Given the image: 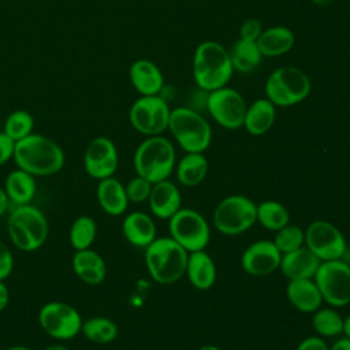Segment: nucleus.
I'll return each mask as SVG.
<instances>
[{"instance_id":"12","label":"nucleus","mask_w":350,"mask_h":350,"mask_svg":"<svg viewBox=\"0 0 350 350\" xmlns=\"http://www.w3.org/2000/svg\"><path fill=\"white\" fill-rule=\"evenodd\" d=\"M247 104L243 96L230 86L208 93L206 112L223 129L237 130L243 124Z\"/></svg>"},{"instance_id":"17","label":"nucleus","mask_w":350,"mask_h":350,"mask_svg":"<svg viewBox=\"0 0 350 350\" xmlns=\"http://www.w3.org/2000/svg\"><path fill=\"white\" fill-rule=\"evenodd\" d=\"M148 204L156 217L168 220L182 208V194L178 186L170 179L160 180L152 185Z\"/></svg>"},{"instance_id":"21","label":"nucleus","mask_w":350,"mask_h":350,"mask_svg":"<svg viewBox=\"0 0 350 350\" xmlns=\"http://www.w3.org/2000/svg\"><path fill=\"white\" fill-rule=\"evenodd\" d=\"M190 284L197 290H208L211 288L217 276V269L213 258L208 252L197 250L189 253L186 272Z\"/></svg>"},{"instance_id":"1","label":"nucleus","mask_w":350,"mask_h":350,"mask_svg":"<svg viewBox=\"0 0 350 350\" xmlns=\"http://www.w3.org/2000/svg\"><path fill=\"white\" fill-rule=\"evenodd\" d=\"M18 168L33 176H49L59 172L64 165V152L52 138L31 133L15 142L14 156Z\"/></svg>"},{"instance_id":"19","label":"nucleus","mask_w":350,"mask_h":350,"mask_svg":"<svg viewBox=\"0 0 350 350\" xmlns=\"http://www.w3.org/2000/svg\"><path fill=\"white\" fill-rule=\"evenodd\" d=\"M320 260L304 245L288 253L282 254L279 269L288 279H313L320 265Z\"/></svg>"},{"instance_id":"36","label":"nucleus","mask_w":350,"mask_h":350,"mask_svg":"<svg viewBox=\"0 0 350 350\" xmlns=\"http://www.w3.org/2000/svg\"><path fill=\"white\" fill-rule=\"evenodd\" d=\"M152 182H149L146 178L141 175H135L129 180V183L124 186L126 194L129 198V202L141 204L148 201L150 190H152Z\"/></svg>"},{"instance_id":"27","label":"nucleus","mask_w":350,"mask_h":350,"mask_svg":"<svg viewBox=\"0 0 350 350\" xmlns=\"http://www.w3.org/2000/svg\"><path fill=\"white\" fill-rule=\"evenodd\" d=\"M36 179L31 174L18 168L11 171L4 182V190L14 206L30 204L36 196Z\"/></svg>"},{"instance_id":"16","label":"nucleus","mask_w":350,"mask_h":350,"mask_svg":"<svg viewBox=\"0 0 350 350\" xmlns=\"http://www.w3.org/2000/svg\"><path fill=\"white\" fill-rule=\"evenodd\" d=\"M282 253L272 241L260 239L250 243L241 256L242 269L252 276H267L279 269Z\"/></svg>"},{"instance_id":"46","label":"nucleus","mask_w":350,"mask_h":350,"mask_svg":"<svg viewBox=\"0 0 350 350\" xmlns=\"http://www.w3.org/2000/svg\"><path fill=\"white\" fill-rule=\"evenodd\" d=\"M198 350H221L220 347L215 346V345H204L202 347H200Z\"/></svg>"},{"instance_id":"34","label":"nucleus","mask_w":350,"mask_h":350,"mask_svg":"<svg viewBox=\"0 0 350 350\" xmlns=\"http://www.w3.org/2000/svg\"><path fill=\"white\" fill-rule=\"evenodd\" d=\"M34 129V118L25 109L11 112L4 122V133L15 142L30 135Z\"/></svg>"},{"instance_id":"29","label":"nucleus","mask_w":350,"mask_h":350,"mask_svg":"<svg viewBox=\"0 0 350 350\" xmlns=\"http://www.w3.org/2000/svg\"><path fill=\"white\" fill-rule=\"evenodd\" d=\"M231 64L234 71L241 74H249L254 71L262 60V55L256 44V41H246L238 38L231 49H228Z\"/></svg>"},{"instance_id":"6","label":"nucleus","mask_w":350,"mask_h":350,"mask_svg":"<svg viewBox=\"0 0 350 350\" xmlns=\"http://www.w3.org/2000/svg\"><path fill=\"white\" fill-rule=\"evenodd\" d=\"M7 231L15 247L22 252H34L45 243L49 227L45 215L37 206L25 204L11 211Z\"/></svg>"},{"instance_id":"3","label":"nucleus","mask_w":350,"mask_h":350,"mask_svg":"<svg viewBox=\"0 0 350 350\" xmlns=\"http://www.w3.org/2000/svg\"><path fill=\"white\" fill-rule=\"evenodd\" d=\"M189 253L171 237H159L145 247V265L160 284H172L186 272Z\"/></svg>"},{"instance_id":"2","label":"nucleus","mask_w":350,"mask_h":350,"mask_svg":"<svg viewBox=\"0 0 350 350\" xmlns=\"http://www.w3.org/2000/svg\"><path fill=\"white\" fill-rule=\"evenodd\" d=\"M191 74L196 86L202 90L212 92L227 86L234 74L228 49L212 40L200 42L193 53Z\"/></svg>"},{"instance_id":"25","label":"nucleus","mask_w":350,"mask_h":350,"mask_svg":"<svg viewBox=\"0 0 350 350\" xmlns=\"http://www.w3.org/2000/svg\"><path fill=\"white\" fill-rule=\"evenodd\" d=\"M276 119V105L267 97L254 100L247 105L242 127L250 135H264L271 130Z\"/></svg>"},{"instance_id":"47","label":"nucleus","mask_w":350,"mask_h":350,"mask_svg":"<svg viewBox=\"0 0 350 350\" xmlns=\"http://www.w3.org/2000/svg\"><path fill=\"white\" fill-rule=\"evenodd\" d=\"M7 350H31V349H29L26 346H12V347H10Z\"/></svg>"},{"instance_id":"10","label":"nucleus","mask_w":350,"mask_h":350,"mask_svg":"<svg viewBox=\"0 0 350 350\" xmlns=\"http://www.w3.org/2000/svg\"><path fill=\"white\" fill-rule=\"evenodd\" d=\"M170 237L187 253L204 250L211 239V227L206 219L197 211L180 208L168 219Z\"/></svg>"},{"instance_id":"41","label":"nucleus","mask_w":350,"mask_h":350,"mask_svg":"<svg viewBox=\"0 0 350 350\" xmlns=\"http://www.w3.org/2000/svg\"><path fill=\"white\" fill-rule=\"evenodd\" d=\"M10 302V291L3 280H0V312H3Z\"/></svg>"},{"instance_id":"20","label":"nucleus","mask_w":350,"mask_h":350,"mask_svg":"<svg viewBox=\"0 0 350 350\" xmlns=\"http://www.w3.org/2000/svg\"><path fill=\"white\" fill-rule=\"evenodd\" d=\"M286 297L287 301L302 313H313L323 304V297L313 279L288 280L286 286Z\"/></svg>"},{"instance_id":"30","label":"nucleus","mask_w":350,"mask_h":350,"mask_svg":"<svg viewBox=\"0 0 350 350\" xmlns=\"http://www.w3.org/2000/svg\"><path fill=\"white\" fill-rule=\"evenodd\" d=\"M257 221L265 230L275 232L290 223V212L282 202L267 200L257 205Z\"/></svg>"},{"instance_id":"9","label":"nucleus","mask_w":350,"mask_h":350,"mask_svg":"<svg viewBox=\"0 0 350 350\" xmlns=\"http://www.w3.org/2000/svg\"><path fill=\"white\" fill-rule=\"evenodd\" d=\"M313 280L329 306L343 308L350 304V265L342 258L321 261Z\"/></svg>"},{"instance_id":"14","label":"nucleus","mask_w":350,"mask_h":350,"mask_svg":"<svg viewBox=\"0 0 350 350\" xmlns=\"http://www.w3.org/2000/svg\"><path fill=\"white\" fill-rule=\"evenodd\" d=\"M305 246L320 260H339L345 256L347 243L342 231L327 220H314L305 230Z\"/></svg>"},{"instance_id":"8","label":"nucleus","mask_w":350,"mask_h":350,"mask_svg":"<svg viewBox=\"0 0 350 350\" xmlns=\"http://www.w3.org/2000/svg\"><path fill=\"white\" fill-rule=\"evenodd\" d=\"M257 223V204L242 194L224 197L213 211V226L224 235L243 234Z\"/></svg>"},{"instance_id":"35","label":"nucleus","mask_w":350,"mask_h":350,"mask_svg":"<svg viewBox=\"0 0 350 350\" xmlns=\"http://www.w3.org/2000/svg\"><path fill=\"white\" fill-rule=\"evenodd\" d=\"M272 242L282 254L293 252L305 245V230H302L297 224L288 223L280 230L275 231Z\"/></svg>"},{"instance_id":"39","label":"nucleus","mask_w":350,"mask_h":350,"mask_svg":"<svg viewBox=\"0 0 350 350\" xmlns=\"http://www.w3.org/2000/svg\"><path fill=\"white\" fill-rule=\"evenodd\" d=\"M15 141H12L4 131L0 133V165L5 164L14 156Z\"/></svg>"},{"instance_id":"42","label":"nucleus","mask_w":350,"mask_h":350,"mask_svg":"<svg viewBox=\"0 0 350 350\" xmlns=\"http://www.w3.org/2000/svg\"><path fill=\"white\" fill-rule=\"evenodd\" d=\"M329 350H350V338L345 336L339 340H336L331 347Z\"/></svg>"},{"instance_id":"45","label":"nucleus","mask_w":350,"mask_h":350,"mask_svg":"<svg viewBox=\"0 0 350 350\" xmlns=\"http://www.w3.org/2000/svg\"><path fill=\"white\" fill-rule=\"evenodd\" d=\"M42 350H70V349L66 347L64 345H51V346H46Z\"/></svg>"},{"instance_id":"44","label":"nucleus","mask_w":350,"mask_h":350,"mask_svg":"<svg viewBox=\"0 0 350 350\" xmlns=\"http://www.w3.org/2000/svg\"><path fill=\"white\" fill-rule=\"evenodd\" d=\"M343 334L345 336L350 338V314L347 317H345V327H343Z\"/></svg>"},{"instance_id":"24","label":"nucleus","mask_w":350,"mask_h":350,"mask_svg":"<svg viewBox=\"0 0 350 350\" xmlns=\"http://www.w3.org/2000/svg\"><path fill=\"white\" fill-rule=\"evenodd\" d=\"M72 271L85 283L96 286L104 282L107 276V265L104 258L96 250L83 249L75 250L71 261Z\"/></svg>"},{"instance_id":"13","label":"nucleus","mask_w":350,"mask_h":350,"mask_svg":"<svg viewBox=\"0 0 350 350\" xmlns=\"http://www.w3.org/2000/svg\"><path fill=\"white\" fill-rule=\"evenodd\" d=\"M79 312L62 301L46 302L38 313V323L45 334L57 340H68L81 332Z\"/></svg>"},{"instance_id":"43","label":"nucleus","mask_w":350,"mask_h":350,"mask_svg":"<svg viewBox=\"0 0 350 350\" xmlns=\"http://www.w3.org/2000/svg\"><path fill=\"white\" fill-rule=\"evenodd\" d=\"M8 206H10V200H8L7 194H5L4 187L0 186V216L5 213V211L8 209Z\"/></svg>"},{"instance_id":"22","label":"nucleus","mask_w":350,"mask_h":350,"mask_svg":"<svg viewBox=\"0 0 350 350\" xmlns=\"http://www.w3.org/2000/svg\"><path fill=\"white\" fill-rule=\"evenodd\" d=\"M122 231L129 243L137 247H146L157 237L156 224L153 219L145 212H131L124 216L122 223Z\"/></svg>"},{"instance_id":"32","label":"nucleus","mask_w":350,"mask_h":350,"mask_svg":"<svg viewBox=\"0 0 350 350\" xmlns=\"http://www.w3.org/2000/svg\"><path fill=\"white\" fill-rule=\"evenodd\" d=\"M81 332L83 336L97 345H107L118 336V325L113 320L108 317H90L82 321Z\"/></svg>"},{"instance_id":"31","label":"nucleus","mask_w":350,"mask_h":350,"mask_svg":"<svg viewBox=\"0 0 350 350\" xmlns=\"http://www.w3.org/2000/svg\"><path fill=\"white\" fill-rule=\"evenodd\" d=\"M312 325L314 332L321 338H334L343 334L345 319L336 308H319L313 312Z\"/></svg>"},{"instance_id":"5","label":"nucleus","mask_w":350,"mask_h":350,"mask_svg":"<svg viewBox=\"0 0 350 350\" xmlns=\"http://www.w3.org/2000/svg\"><path fill=\"white\" fill-rule=\"evenodd\" d=\"M168 130L186 153H204L212 142V127L201 112L190 107L171 109Z\"/></svg>"},{"instance_id":"4","label":"nucleus","mask_w":350,"mask_h":350,"mask_svg":"<svg viewBox=\"0 0 350 350\" xmlns=\"http://www.w3.org/2000/svg\"><path fill=\"white\" fill-rule=\"evenodd\" d=\"M133 164L137 175L146 178L152 183L170 179L176 164L175 148L163 135L146 137L137 146Z\"/></svg>"},{"instance_id":"40","label":"nucleus","mask_w":350,"mask_h":350,"mask_svg":"<svg viewBox=\"0 0 350 350\" xmlns=\"http://www.w3.org/2000/svg\"><path fill=\"white\" fill-rule=\"evenodd\" d=\"M297 350H329V347L325 343L324 338H321L319 335H312V336L302 339L298 343Z\"/></svg>"},{"instance_id":"38","label":"nucleus","mask_w":350,"mask_h":350,"mask_svg":"<svg viewBox=\"0 0 350 350\" xmlns=\"http://www.w3.org/2000/svg\"><path fill=\"white\" fill-rule=\"evenodd\" d=\"M14 268V257L10 247L0 239V280L7 279Z\"/></svg>"},{"instance_id":"26","label":"nucleus","mask_w":350,"mask_h":350,"mask_svg":"<svg viewBox=\"0 0 350 350\" xmlns=\"http://www.w3.org/2000/svg\"><path fill=\"white\" fill-rule=\"evenodd\" d=\"M96 194L98 205L109 216H120L129 206L124 185L113 176L98 180Z\"/></svg>"},{"instance_id":"28","label":"nucleus","mask_w":350,"mask_h":350,"mask_svg":"<svg viewBox=\"0 0 350 350\" xmlns=\"http://www.w3.org/2000/svg\"><path fill=\"white\" fill-rule=\"evenodd\" d=\"M209 165L204 153H186L175 164L176 180L186 187H194L202 183L208 174Z\"/></svg>"},{"instance_id":"15","label":"nucleus","mask_w":350,"mask_h":350,"mask_svg":"<svg viewBox=\"0 0 350 350\" xmlns=\"http://www.w3.org/2000/svg\"><path fill=\"white\" fill-rule=\"evenodd\" d=\"M118 164V149L111 138L96 137L88 144L83 154V167L89 176L97 180L113 176Z\"/></svg>"},{"instance_id":"23","label":"nucleus","mask_w":350,"mask_h":350,"mask_svg":"<svg viewBox=\"0 0 350 350\" xmlns=\"http://www.w3.org/2000/svg\"><path fill=\"white\" fill-rule=\"evenodd\" d=\"M256 44L262 57H279L293 49L295 44V36L290 27L275 25L262 29Z\"/></svg>"},{"instance_id":"33","label":"nucleus","mask_w":350,"mask_h":350,"mask_svg":"<svg viewBox=\"0 0 350 350\" xmlns=\"http://www.w3.org/2000/svg\"><path fill=\"white\" fill-rule=\"evenodd\" d=\"M97 235V224L90 216L77 217L70 227V243L75 250L89 249Z\"/></svg>"},{"instance_id":"18","label":"nucleus","mask_w":350,"mask_h":350,"mask_svg":"<svg viewBox=\"0 0 350 350\" xmlns=\"http://www.w3.org/2000/svg\"><path fill=\"white\" fill-rule=\"evenodd\" d=\"M129 78L139 96H156L164 88V75L159 66L148 59H138L129 68Z\"/></svg>"},{"instance_id":"11","label":"nucleus","mask_w":350,"mask_h":350,"mask_svg":"<svg viewBox=\"0 0 350 350\" xmlns=\"http://www.w3.org/2000/svg\"><path fill=\"white\" fill-rule=\"evenodd\" d=\"M170 103L160 94L139 96L130 107L129 120L134 130L146 137L161 135L168 130Z\"/></svg>"},{"instance_id":"37","label":"nucleus","mask_w":350,"mask_h":350,"mask_svg":"<svg viewBox=\"0 0 350 350\" xmlns=\"http://www.w3.org/2000/svg\"><path fill=\"white\" fill-rule=\"evenodd\" d=\"M262 23L257 18H249L239 27V38L246 41H257L262 31Z\"/></svg>"},{"instance_id":"7","label":"nucleus","mask_w":350,"mask_h":350,"mask_svg":"<svg viewBox=\"0 0 350 350\" xmlns=\"http://www.w3.org/2000/svg\"><path fill=\"white\" fill-rule=\"evenodd\" d=\"M265 97L276 107H293L312 92V81L305 71L295 66H283L273 70L264 85Z\"/></svg>"}]
</instances>
